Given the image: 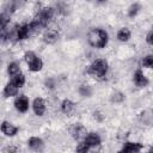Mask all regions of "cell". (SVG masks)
Instances as JSON below:
<instances>
[{"instance_id": "obj_1", "label": "cell", "mask_w": 153, "mask_h": 153, "mask_svg": "<svg viewBox=\"0 0 153 153\" xmlns=\"http://www.w3.org/2000/svg\"><path fill=\"white\" fill-rule=\"evenodd\" d=\"M87 41L94 48H104L108 43V33L103 29H92L87 35Z\"/></svg>"}, {"instance_id": "obj_2", "label": "cell", "mask_w": 153, "mask_h": 153, "mask_svg": "<svg viewBox=\"0 0 153 153\" xmlns=\"http://www.w3.org/2000/svg\"><path fill=\"white\" fill-rule=\"evenodd\" d=\"M108 72V62L103 59H98L88 67L87 73L94 78H103Z\"/></svg>"}, {"instance_id": "obj_3", "label": "cell", "mask_w": 153, "mask_h": 153, "mask_svg": "<svg viewBox=\"0 0 153 153\" xmlns=\"http://www.w3.org/2000/svg\"><path fill=\"white\" fill-rule=\"evenodd\" d=\"M24 59L26 61V63L29 65V69L32 71V72H38L42 69L43 67V62L42 60L36 56V54L33 51H26L25 55H24Z\"/></svg>"}, {"instance_id": "obj_4", "label": "cell", "mask_w": 153, "mask_h": 153, "mask_svg": "<svg viewBox=\"0 0 153 153\" xmlns=\"http://www.w3.org/2000/svg\"><path fill=\"white\" fill-rule=\"evenodd\" d=\"M14 106L18 111L20 112H25L29 109V98L26 96H19L16 100H14Z\"/></svg>"}, {"instance_id": "obj_5", "label": "cell", "mask_w": 153, "mask_h": 153, "mask_svg": "<svg viewBox=\"0 0 153 153\" xmlns=\"http://www.w3.org/2000/svg\"><path fill=\"white\" fill-rule=\"evenodd\" d=\"M32 109L35 115L37 116H42L45 112V103L42 98H35L33 103H32Z\"/></svg>"}, {"instance_id": "obj_6", "label": "cell", "mask_w": 153, "mask_h": 153, "mask_svg": "<svg viewBox=\"0 0 153 153\" xmlns=\"http://www.w3.org/2000/svg\"><path fill=\"white\" fill-rule=\"evenodd\" d=\"M1 131L7 136H14L18 131V128L16 126H13L12 123L5 121V122L1 123Z\"/></svg>"}, {"instance_id": "obj_7", "label": "cell", "mask_w": 153, "mask_h": 153, "mask_svg": "<svg viewBox=\"0 0 153 153\" xmlns=\"http://www.w3.org/2000/svg\"><path fill=\"white\" fill-rule=\"evenodd\" d=\"M59 38V32L54 29H50V30H47L43 35V41L45 43H49V44H53L57 41Z\"/></svg>"}, {"instance_id": "obj_8", "label": "cell", "mask_w": 153, "mask_h": 153, "mask_svg": "<svg viewBox=\"0 0 153 153\" xmlns=\"http://www.w3.org/2000/svg\"><path fill=\"white\" fill-rule=\"evenodd\" d=\"M134 82H135V85L139 86V87H145V86L148 84V80H147V78L143 75V73H142L140 69H137V71L135 72V74H134Z\"/></svg>"}, {"instance_id": "obj_9", "label": "cell", "mask_w": 153, "mask_h": 153, "mask_svg": "<svg viewBox=\"0 0 153 153\" xmlns=\"http://www.w3.org/2000/svg\"><path fill=\"white\" fill-rule=\"evenodd\" d=\"M27 145L31 149H33L36 152H41L43 149V146H44L43 141L39 137H30L27 141Z\"/></svg>"}, {"instance_id": "obj_10", "label": "cell", "mask_w": 153, "mask_h": 153, "mask_svg": "<svg viewBox=\"0 0 153 153\" xmlns=\"http://www.w3.org/2000/svg\"><path fill=\"white\" fill-rule=\"evenodd\" d=\"M142 149V145L139 142H126L123 146V151L126 153H137Z\"/></svg>"}, {"instance_id": "obj_11", "label": "cell", "mask_w": 153, "mask_h": 153, "mask_svg": "<svg viewBox=\"0 0 153 153\" xmlns=\"http://www.w3.org/2000/svg\"><path fill=\"white\" fill-rule=\"evenodd\" d=\"M88 147H92V146H98L100 143V137L98 134L96 133H90L87 136H85V141H84Z\"/></svg>"}, {"instance_id": "obj_12", "label": "cell", "mask_w": 153, "mask_h": 153, "mask_svg": "<svg viewBox=\"0 0 153 153\" xmlns=\"http://www.w3.org/2000/svg\"><path fill=\"white\" fill-rule=\"evenodd\" d=\"M61 109H62V111H63L66 115H73L74 111H75V105H74V103H73L72 100L65 99V100L62 102V104H61Z\"/></svg>"}, {"instance_id": "obj_13", "label": "cell", "mask_w": 153, "mask_h": 153, "mask_svg": "<svg viewBox=\"0 0 153 153\" xmlns=\"http://www.w3.org/2000/svg\"><path fill=\"white\" fill-rule=\"evenodd\" d=\"M30 35V27H29V24L26 25H23V26H19L17 29V33H16V37L17 39H25L27 38Z\"/></svg>"}, {"instance_id": "obj_14", "label": "cell", "mask_w": 153, "mask_h": 153, "mask_svg": "<svg viewBox=\"0 0 153 153\" xmlns=\"http://www.w3.org/2000/svg\"><path fill=\"white\" fill-rule=\"evenodd\" d=\"M18 92V87L12 84V82H8L6 86H5V90H4V94L5 97H12V96H16Z\"/></svg>"}, {"instance_id": "obj_15", "label": "cell", "mask_w": 153, "mask_h": 153, "mask_svg": "<svg viewBox=\"0 0 153 153\" xmlns=\"http://www.w3.org/2000/svg\"><path fill=\"white\" fill-rule=\"evenodd\" d=\"M85 134H86L85 128H84L82 126H80V124L74 126L73 129H72V135H73V137H75V139H80V137L85 136Z\"/></svg>"}, {"instance_id": "obj_16", "label": "cell", "mask_w": 153, "mask_h": 153, "mask_svg": "<svg viewBox=\"0 0 153 153\" xmlns=\"http://www.w3.org/2000/svg\"><path fill=\"white\" fill-rule=\"evenodd\" d=\"M117 38H118L120 41H122V42L128 41V39L130 38V30H129L128 27H122V29L118 31V33H117Z\"/></svg>"}, {"instance_id": "obj_17", "label": "cell", "mask_w": 153, "mask_h": 153, "mask_svg": "<svg viewBox=\"0 0 153 153\" xmlns=\"http://www.w3.org/2000/svg\"><path fill=\"white\" fill-rule=\"evenodd\" d=\"M7 71H8V74H10L11 76H14V75L20 74V68H19V65H18L17 62H12V63H10Z\"/></svg>"}, {"instance_id": "obj_18", "label": "cell", "mask_w": 153, "mask_h": 153, "mask_svg": "<svg viewBox=\"0 0 153 153\" xmlns=\"http://www.w3.org/2000/svg\"><path fill=\"white\" fill-rule=\"evenodd\" d=\"M11 82L14 84L17 87H22L25 84V76L22 73L18 74V75H14V76H12V81Z\"/></svg>"}, {"instance_id": "obj_19", "label": "cell", "mask_w": 153, "mask_h": 153, "mask_svg": "<svg viewBox=\"0 0 153 153\" xmlns=\"http://www.w3.org/2000/svg\"><path fill=\"white\" fill-rule=\"evenodd\" d=\"M8 22H10V17L6 13H1L0 14V31L2 29H5V26L7 25Z\"/></svg>"}, {"instance_id": "obj_20", "label": "cell", "mask_w": 153, "mask_h": 153, "mask_svg": "<svg viewBox=\"0 0 153 153\" xmlns=\"http://www.w3.org/2000/svg\"><path fill=\"white\" fill-rule=\"evenodd\" d=\"M142 65L147 68H151L153 66V56L152 55H147L146 57H143L142 60Z\"/></svg>"}, {"instance_id": "obj_21", "label": "cell", "mask_w": 153, "mask_h": 153, "mask_svg": "<svg viewBox=\"0 0 153 153\" xmlns=\"http://www.w3.org/2000/svg\"><path fill=\"white\" fill-rule=\"evenodd\" d=\"M139 10H140V5L139 4H134V5H131L130 7H129V17H134L137 12H139Z\"/></svg>"}, {"instance_id": "obj_22", "label": "cell", "mask_w": 153, "mask_h": 153, "mask_svg": "<svg viewBox=\"0 0 153 153\" xmlns=\"http://www.w3.org/2000/svg\"><path fill=\"white\" fill-rule=\"evenodd\" d=\"M88 148H90V147H88L85 142H80V143L76 146V152H78V153H87Z\"/></svg>"}, {"instance_id": "obj_23", "label": "cell", "mask_w": 153, "mask_h": 153, "mask_svg": "<svg viewBox=\"0 0 153 153\" xmlns=\"http://www.w3.org/2000/svg\"><path fill=\"white\" fill-rule=\"evenodd\" d=\"M4 153H17V148L13 147V146H10V147H6L4 149Z\"/></svg>"}, {"instance_id": "obj_24", "label": "cell", "mask_w": 153, "mask_h": 153, "mask_svg": "<svg viewBox=\"0 0 153 153\" xmlns=\"http://www.w3.org/2000/svg\"><path fill=\"white\" fill-rule=\"evenodd\" d=\"M152 37H153V31H149L148 35H147V43H148V44H152V43H153Z\"/></svg>"}, {"instance_id": "obj_25", "label": "cell", "mask_w": 153, "mask_h": 153, "mask_svg": "<svg viewBox=\"0 0 153 153\" xmlns=\"http://www.w3.org/2000/svg\"><path fill=\"white\" fill-rule=\"evenodd\" d=\"M5 38H6V35H5V33H2V31H0V42H1V41H4Z\"/></svg>"}, {"instance_id": "obj_26", "label": "cell", "mask_w": 153, "mask_h": 153, "mask_svg": "<svg viewBox=\"0 0 153 153\" xmlns=\"http://www.w3.org/2000/svg\"><path fill=\"white\" fill-rule=\"evenodd\" d=\"M118 153H126V152H124V151H120Z\"/></svg>"}]
</instances>
